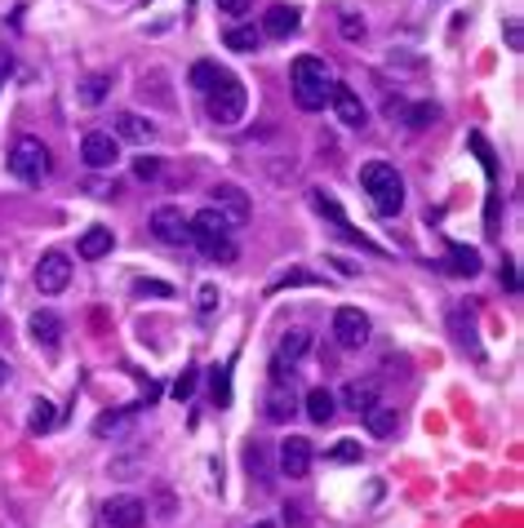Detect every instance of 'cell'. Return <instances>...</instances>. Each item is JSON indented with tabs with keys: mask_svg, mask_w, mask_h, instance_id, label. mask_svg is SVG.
<instances>
[{
	"mask_svg": "<svg viewBox=\"0 0 524 528\" xmlns=\"http://www.w3.org/2000/svg\"><path fill=\"white\" fill-rule=\"evenodd\" d=\"M294 103L303 107V111H320L325 103H329V89H334V67L325 63V58H316V54H303V58H294Z\"/></svg>",
	"mask_w": 524,
	"mask_h": 528,
	"instance_id": "cell-1",
	"label": "cell"
},
{
	"mask_svg": "<svg viewBox=\"0 0 524 528\" xmlns=\"http://www.w3.org/2000/svg\"><path fill=\"white\" fill-rule=\"evenodd\" d=\"M360 187H365V195H369V204H374L378 218H396V213L405 209V182H400L396 165L369 160V165L360 169Z\"/></svg>",
	"mask_w": 524,
	"mask_h": 528,
	"instance_id": "cell-2",
	"label": "cell"
},
{
	"mask_svg": "<svg viewBox=\"0 0 524 528\" xmlns=\"http://www.w3.org/2000/svg\"><path fill=\"white\" fill-rule=\"evenodd\" d=\"M187 240H196V249L209 257V262H235V240H231V226L218 218V209H200L196 218H187Z\"/></svg>",
	"mask_w": 524,
	"mask_h": 528,
	"instance_id": "cell-3",
	"label": "cell"
},
{
	"mask_svg": "<svg viewBox=\"0 0 524 528\" xmlns=\"http://www.w3.org/2000/svg\"><path fill=\"white\" fill-rule=\"evenodd\" d=\"M244 107H249V94H244V85H240L231 72H218L213 89L204 94V111H209V120H213V125H240Z\"/></svg>",
	"mask_w": 524,
	"mask_h": 528,
	"instance_id": "cell-4",
	"label": "cell"
},
{
	"mask_svg": "<svg viewBox=\"0 0 524 528\" xmlns=\"http://www.w3.org/2000/svg\"><path fill=\"white\" fill-rule=\"evenodd\" d=\"M50 169H54V160H50V147L41 142V138H19L14 142V151H10V173L19 178V182H27V187H41L45 178H50Z\"/></svg>",
	"mask_w": 524,
	"mask_h": 528,
	"instance_id": "cell-5",
	"label": "cell"
},
{
	"mask_svg": "<svg viewBox=\"0 0 524 528\" xmlns=\"http://www.w3.org/2000/svg\"><path fill=\"white\" fill-rule=\"evenodd\" d=\"M334 338H338V347L360 351L369 342V316L360 307H338L334 311Z\"/></svg>",
	"mask_w": 524,
	"mask_h": 528,
	"instance_id": "cell-6",
	"label": "cell"
},
{
	"mask_svg": "<svg viewBox=\"0 0 524 528\" xmlns=\"http://www.w3.org/2000/svg\"><path fill=\"white\" fill-rule=\"evenodd\" d=\"M81 160H85L89 169H112V165L120 160V138H116V134H103V129H89V134L81 138Z\"/></svg>",
	"mask_w": 524,
	"mask_h": 528,
	"instance_id": "cell-7",
	"label": "cell"
},
{
	"mask_svg": "<svg viewBox=\"0 0 524 528\" xmlns=\"http://www.w3.org/2000/svg\"><path fill=\"white\" fill-rule=\"evenodd\" d=\"M312 457H316V448H312L307 435H289V440H281V448H276V462H281V471H285L289 479H303V475L312 471Z\"/></svg>",
	"mask_w": 524,
	"mask_h": 528,
	"instance_id": "cell-8",
	"label": "cell"
},
{
	"mask_svg": "<svg viewBox=\"0 0 524 528\" xmlns=\"http://www.w3.org/2000/svg\"><path fill=\"white\" fill-rule=\"evenodd\" d=\"M67 280H72V262H67V253H45L41 257V267H36V289L45 294V298H54V294H63L67 289Z\"/></svg>",
	"mask_w": 524,
	"mask_h": 528,
	"instance_id": "cell-9",
	"label": "cell"
},
{
	"mask_svg": "<svg viewBox=\"0 0 524 528\" xmlns=\"http://www.w3.org/2000/svg\"><path fill=\"white\" fill-rule=\"evenodd\" d=\"M213 209H218V218H222L231 231L249 222V195H244L240 187H231V182L213 187Z\"/></svg>",
	"mask_w": 524,
	"mask_h": 528,
	"instance_id": "cell-10",
	"label": "cell"
},
{
	"mask_svg": "<svg viewBox=\"0 0 524 528\" xmlns=\"http://www.w3.org/2000/svg\"><path fill=\"white\" fill-rule=\"evenodd\" d=\"M262 409H267V417H272V422H289V417L298 413V391H294V378H272Z\"/></svg>",
	"mask_w": 524,
	"mask_h": 528,
	"instance_id": "cell-11",
	"label": "cell"
},
{
	"mask_svg": "<svg viewBox=\"0 0 524 528\" xmlns=\"http://www.w3.org/2000/svg\"><path fill=\"white\" fill-rule=\"evenodd\" d=\"M329 103H334V111H338V120H343L347 129H365V125H369V111H365V103H360V94H356L351 85H338V80H334Z\"/></svg>",
	"mask_w": 524,
	"mask_h": 528,
	"instance_id": "cell-12",
	"label": "cell"
},
{
	"mask_svg": "<svg viewBox=\"0 0 524 528\" xmlns=\"http://www.w3.org/2000/svg\"><path fill=\"white\" fill-rule=\"evenodd\" d=\"M103 519H107L112 528H143V519H147V506H143L138 497L120 493V497H107V506H103Z\"/></svg>",
	"mask_w": 524,
	"mask_h": 528,
	"instance_id": "cell-13",
	"label": "cell"
},
{
	"mask_svg": "<svg viewBox=\"0 0 524 528\" xmlns=\"http://www.w3.org/2000/svg\"><path fill=\"white\" fill-rule=\"evenodd\" d=\"M312 204H316V213H325V218H329V222H334V226H338V231L351 240V244H360V249H369V253H382L378 244H369V240H365V235H360V231H356L347 218H343V209H338V200H334L329 191H312Z\"/></svg>",
	"mask_w": 524,
	"mask_h": 528,
	"instance_id": "cell-14",
	"label": "cell"
},
{
	"mask_svg": "<svg viewBox=\"0 0 524 528\" xmlns=\"http://www.w3.org/2000/svg\"><path fill=\"white\" fill-rule=\"evenodd\" d=\"M151 235H156L160 244H182V240H187V218H182V209L160 204V209L151 213Z\"/></svg>",
	"mask_w": 524,
	"mask_h": 528,
	"instance_id": "cell-15",
	"label": "cell"
},
{
	"mask_svg": "<svg viewBox=\"0 0 524 528\" xmlns=\"http://www.w3.org/2000/svg\"><path fill=\"white\" fill-rule=\"evenodd\" d=\"M32 342H36L45 356H58V347H63V320H58L54 311H36V316H32Z\"/></svg>",
	"mask_w": 524,
	"mask_h": 528,
	"instance_id": "cell-16",
	"label": "cell"
},
{
	"mask_svg": "<svg viewBox=\"0 0 524 528\" xmlns=\"http://www.w3.org/2000/svg\"><path fill=\"white\" fill-rule=\"evenodd\" d=\"M298 27H303V14L294 5H272L267 19H262V36H272V41H289Z\"/></svg>",
	"mask_w": 524,
	"mask_h": 528,
	"instance_id": "cell-17",
	"label": "cell"
},
{
	"mask_svg": "<svg viewBox=\"0 0 524 528\" xmlns=\"http://www.w3.org/2000/svg\"><path fill=\"white\" fill-rule=\"evenodd\" d=\"M343 404L356 409V413L374 409V404H378V382H374V378H356V382H347V386H343Z\"/></svg>",
	"mask_w": 524,
	"mask_h": 528,
	"instance_id": "cell-18",
	"label": "cell"
},
{
	"mask_svg": "<svg viewBox=\"0 0 524 528\" xmlns=\"http://www.w3.org/2000/svg\"><path fill=\"white\" fill-rule=\"evenodd\" d=\"M151 134H156L151 120H143V116H134V111H120V116H116V138H125V142H151Z\"/></svg>",
	"mask_w": 524,
	"mask_h": 528,
	"instance_id": "cell-19",
	"label": "cell"
},
{
	"mask_svg": "<svg viewBox=\"0 0 524 528\" xmlns=\"http://www.w3.org/2000/svg\"><path fill=\"white\" fill-rule=\"evenodd\" d=\"M303 404H307V417H312L316 426H325V422H334V413H338V409H334L338 400H334V391H325V386H316V391H307V400H303Z\"/></svg>",
	"mask_w": 524,
	"mask_h": 528,
	"instance_id": "cell-20",
	"label": "cell"
},
{
	"mask_svg": "<svg viewBox=\"0 0 524 528\" xmlns=\"http://www.w3.org/2000/svg\"><path fill=\"white\" fill-rule=\"evenodd\" d=\"M365 426H369V435H378V440H382V435H391V431L400 426V413H396L391 404H382V400H378L374 409H365Z\"/></svg>",
	"mask_w": 524,
	"mask_h": 528,
	"instance_id": "cell-21",
	"label": "cell"
},
{
	"mask_svg": "<svg viewBox=\"0 0 524 528\" xmlns=\"http://www.w3.org/2000/svg\"><path fill=\"white\" fill-rule=\"evenodd\" d=\"M244 466H249V475L258 479V484H272V453H267V444H244Z\"/></svg>",
	"mask_w": 524,
	"mask_h": 528,
	"instance_id": "cell-22",
	"label": "cell"
},
{
	"mask_svg": "<svg viewBox=\"0 0 524 528\" xmlns=\"http://www.w3.org/2000/svg\"><path fill=\"white\" fill-rule=\"evenodd\" d=\"M444 267H449L453 276H475V272H480V253H475V249H466V244H449Z\"/></svg>",
	"mask_w": 524,
	"mask_h": 528,
	"instance_id": "cell-23",
	"label": "cell"
},
{
	"mask_svg": "<svg viewBox=\"0 0 524 528\" xmlns=\"http://www.w3.org/2000/svg\"><path fill=\"white\" fill-rule=\"evenodd\" d=\"M112 244H116V235L107 231V226H89L85 235H81V257H107L112 253Z\"/></svg>",
	"mask_w": 524,
	"mask_h": 528,
	"instance_id": "cell-24",
	"label": "cell"
},
{
	"mask_svg": "<svg viewBox=\"0 0 524 528\" xmlns=\"http://www.w3.org/2000/svg\"><path fill=\"white\" fill-rule=\"evenodd\" d=\"M129 422H134V409L103 413V417L94 422V435H98V440H116V435H125V431H129Z\"/></svg>",
	"mask_w": 524,
	"mask_h": 528,
	"instance_id": "cell-25",
	"label": "cell"
},
{
	"mask_svg": "<svg viewBox=\"0 0 524 528\" xmlns=\"http://www.w3.org/2000/svg\"><path fill=\"white\" fill-rule=\"evenodd\" d=\"M227 50H235V54H253L258 45H262V32L258 27H227Z\"/></svg>",
	"mask_w": 524,
	"mask_h": 528,
	"instance_id": "cell-26",
	"label": "cell"
},
{
	"mask_svg": "<svg viewBox=\"0 0 524 528\" xmlns=\"http://www.w3.org/2000/svg\"><path fill=\"white\" fill-rule=\"evenodd\" d=\"M307 351H312V333H307V329H289V333L281 338V360L294 364V360H303Z\"/></svg>",
	"mask_w": 524,
	"mask_h": 528,
	"instance_id": "cell-27",
	"label": "cell"
},
{
	"mask_svg": "<svg viewBox=\"0 0 524 528\" xmlns=\"http://www.w3.org/2000/svg\"><path fill=\"white\" fill-rule=\"evenodd\" d=\"M409 129H431L435 120H440V107L435 103H413V107H405V116H400Z\"/></svg>",
	"mask_w": 524,
	"mask_h": 528,
	"instance_id": "cell-28",
	"label": "cell"
},
{
	"mask_svg": "<svg viewBox=\"0 0 524 528\" xmlns=\"http://www.w3.org/2000/svg\"><path fill=\"white\" fill-rule=\"evenodd\" d=\"M54 422H58L54 404H50V400H32V431H36V435H45Z\"/></svg>",
	"mask_w": 524,
	"mask_h": 528,
	"instance_id": "cell-29",
	"label": "cell"
},
{
	"mask_svg": "<svg viewBox=\"0 0 524 528\" xmlns=\"http://www.w3.org/2000/svg\"><path fill=\"white\" fill-rule=\"evenodd\" d=\"M218 72H222L218 63H196V67H191V89L209 94V89H213V80H218Z\"/></svg>",
	"mask_w": 524,
	"mask_h": 528,
	"instance_id": "cell-30",
	"label": "cell"
},
{
	"mask_svg": "<svg viewBox=\"0 0 524 528\" xmlns=\"http://www.w3.org/2000/svg\"><path fill=\"white\" fill-rule=\"evenodd\" d=\"M107 85H112L107 76H89V80L81 85V103H85V107H98V103L107 98Z\"/></svg>",
	"mask_w": 524,
	"mask_h": 528,
	"instance_id": "cell-31",
	"label": "cell"
},
{
	"mask_svg": "<svg viewBox=\"0 0 524 528\" xmlns=\"http://www.w3.org/2000/svg\"><path fill=\"white\" fill-rule=\"evenodd\" d=\"M196 382H200V369L187 364V369L178 373V382H173V400H191V395H196Z\"/></svg>",
	"mask_w": 524,
	"mask_h": 528,
	"instance_id": "cell-32",
	"label": "cell"
},
{
	"mask_svg": "<svg viewBox=\"0 0 524 528\" xmlns=\"http://www.w3.org/2000/svg\"><path fill=\"white\" fill-rule=\"evenodd\" d=\"M227 373H231L227 364L209 373V386H213V404H227V395H231V378H227Z\"/></svg>",
	"mask_w": 524,
	"mask_h": 528,
	"instance_id": "cell-33",
	"label": "cell"
},
{
	"mask_svg": "<svg viewBox=\"0 0 524 528\" xmlns=\"http://www.w3.org/2000/svg\"><path fill=\"white\" fill-rule=\"evenodd\" d=\"M338 32H343V41H365V19L360 14H343V23H338Z\"/></svg>",
	"mask_w": 524,
	"mask_h": 528,
	"instance_id": "cell-34",
	"label": "cell"
},
{
	"mask_svg": "<svg viewBox=\"0 0 524 528\" xmlns=\"http://www.w3.org/2000/svg\"><path fill=\"white\" fill-rule=\"evenodd\" d=\"M134 294H138V298H169L173 289H169L165 280H134Z\"/></svg>",
	"mask_w": 524,
	"mask_h": 528,
	"instance_id": "cell-35",
	"label": "cell"
},
{
	"mask_svg": "<svg viewBox=\"0 0 524 528\" xmlns=\"http://www.w3.org/2000/svg\"><path fill=\"white\" fill-rule=\"evenodd\" d=\"M329 457H334V462H360V444H356V440H338V444L329 448Z\"/></svg>",
	"mask_w": 524,
	"mask_h": 528,
	"instance_id": "cell-36",
	"label": "cell"
},
{
	"mask_svg": "<svg viewBox=\"0 0 524 528\" xmlns=\"http://www.w3.org/2000/svg\"><path fill=\"white\" fill-rule=\"evenodd\" d=\"M218 10L231 14V19H244L249 14V0H218Z\"/></svg>",
	"mask_w": 524,
	"mask_h": 528,
	"instance_id": "cell-37",
	"label": "cell"
},
{
	"mask_svg": "<svg viewBox=\"0 0 524 528\" xmlns=\"http://www.w3.org/2000/svg\"><path fill=\"white\" fill-rule=\"evenodd\" d=\"M134 173H138V178H156V173H160V160L143 156V160H134Z\"/></svg>",
	"mask_w": 524,
	"mask_h": 528,
	"instance_id": "cell-38",
	"label": "cell"
},
{
	"mask_svg": "<svg viewBox=\"0 0 524 528\" xmlns=\"http://www.w3.org/2000/svg\"><path fill=\"white\" fill-rule=\"evenodd\" d=\"M213 307H218V289L204 285V289H200V316H213Z\"/></svg>",
	"mask_w": 524,
	"mask_h": 528,
	"instance_id": "cell-39",
	"label": "cell"
},
{
	"mask_svg": "<svg viewBox=\"0 0 524 528\" xmlns=\"http://www.w3.org/2000/svg\"><path fill=\"white\" fill-rule=\"evenodd\" d=\"M502 285H506V289H511V294H515V289H520V276H515V262H511V257H506V262H502Z\"/></svg>",
	"mask_w": 524,
	"mask_h": 528,
	"instance_id": "cell-40",
	"label": "cell"
},
{
	"mask_svg": "<svg viewBox=\"0 0 524 528\" xmlns=\"http://www.w3.org/2000/svg\"><path fill=\"white\" fill-rule=\"evenodd\" d=\"M506 45H511V50H520V45H524V36H520V23H515V19L506 23Z\"/></svg>",
	"mask_w": 524,
	"mask_h": 528,
	"instance_id": "cell-41",
	"label": "cell"
},
{
	"mask_svg": "<svg viewBox=\"0 0 524 528\" xmlns=\"http://www.w3.org/2000/svg\"><path fill=\"white\" fill-rule=\"evenodd\" d=\"M10 67H14V63H10V50H0V80L10 76Z\"/></svg>",
	"mask_w": 524,
	"mask_h": 528,
	"instance_id": "cell-42",
	"label": "cell"
},
{
	"mask_svg": "<svg viewBox=\"0 0 524 528\" xmlns=\"http://www.w3.org/2000/svg\"><path fill=\"white\" fill-rule=\"evenodd\" d=\"M5 382H10V364H5V360H0V386H5Z\"/></svg>",
	"mask_w": 524,
	"mask_h": 528,
	"instance_id": "cell-43",
	"label": "cell"
},
{
	"mask_svg": "<svg viewBox=\"0 0 524 528\" xmlns=\"http://www.w3.org/2000/svg\"><path fill=\"white\" fill-rule=\"evenodd\" d=\"M253 528H276V524H272V519H258V524H253Z\"/></svg>",
	"mask_w": 524,
	"mask_h": 528,
	"instance_id": "cell-44",
	"label": "cell"
}]
</instances>
